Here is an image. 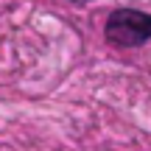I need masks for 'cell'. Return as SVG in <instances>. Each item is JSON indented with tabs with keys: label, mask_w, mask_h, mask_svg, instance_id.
<instances>
[{
	"label": "cell",
	"mask_w": 151,
	"mask_h": 151,
	"mask_svg": "<svg viewBox=\"0 0 151 151\" xmlns=\"http://www.w3.org/2000/svg\"><path fill=\"white\" fill-rule=\"evenodd\" d=\"M106 39L120 48H132L151 39V14L120 9L106 20Z\"/></svg>",
	"instance_id": "6da1fadb"
}]
</instances>
